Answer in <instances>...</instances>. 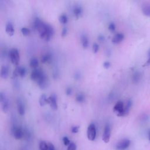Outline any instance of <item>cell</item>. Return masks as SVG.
<instances>
[{
  "label": "cell",
  "mask_w": 150,
  "mask_h": 150,
  "mask_svg": "<svg viewBox=\"0 0 150 150\" xmlns=\"http://www.w3.org/2000/svg\"><path fill=\"white\" fill-rule=\"evenodd\" d=\"M5 31H6V33L9 36H13V34H14L15 30H14L13 25L9 21L6 22V25H5Z\"/></svg>",
  "instance_id": "2e32d148"
},
{
  "label": "cell",
  "mask_w": 150,
  "mask_h": 150,
  "mask_svg": "<svg viewBox=\"0 0 150 150\" xmlns=\"http://www.w3.org/2000/svg\"><path fill=\"white\" fill-rule=\"evenodd\" d=\"M0 102L1 103L2 111L5 113L7 112L9 109V103L6 95L2 92L0 93Z\"/></svg>",
  "instance_id": "3957f363"
},
{
  "label": "cell",
  "mask_w": 150,
  "mask_h": 150,
  "mask_svg": "<svg viewBox=\"0 0 150 150\" xmlns=\"http://www.w3.org/2000/svg\"><path fill=\"white\" fill-rule=\"evenodd\" d=\"M80 40H81V43L84 49H87L88 46V43H89L87 35L86 34L81 35Z\"/></svg>",
  "instance_id": "ffe728a7"
},
{
  "label": "cell",
  "mask_w": 150,
  "mask_h": 150,
  "mask_svg": "<svg viewBox=\"0 0 150 150\" xmlns=\"http://www.w3.org/2000/svg\"><path fill=\"white\" fill-rule=\"evenodd\" d=\"M85 100V96L83 93H78L76 97V101L79 103H83Z\"/></svg>",
  "instance_id": "d4e9b609"
},
{
  "label": "cell",
  "mask_w": 150,
  "mask_h": 150,
  "mask_svg": "<svg viewBox=\"0 0 150 150\" xmlns=\"http://www.w3.org/2000/svg\"><path fill=\"white\" fill-rule=\"evenodd\" d=\"M67 32H68L67 28H66V27L63 28V29H62V36H63V37L66 36L67 34Z\"/></svg>",
  "instance_id": "836d02e7"
},
{
  "label": "cell",
  "mask_w": 150,
  "mask_h": 150,
  "mask_svg": "<svg viewBox=\"0 0 150 150\" xmlns=\"http://www.w3.org/2000/svg\"><path fill=\"white\" fill-rule=\"evenodd\" d=\"M47 97L45 94H43L40 96L39 99V103L41 107H43L47 104Z\"/></svg>",
  "instance_id": "cb8c5ba5"
},
{
  "label": "cell",
  "mask_w": 150,
  "mask_h": 150,
  "mask_svg": "<svg viewBox=\"0 0 150 150\" xmlns=\"http://www.w3.org/2000/svg\"><path fill=\"white\" fill-rule=\"evenodd\" d=\"M131 144V141L128 139H123L120 140L115 145L117 150H125L128 148Z\"/></svg>",
  "instance_id": "8992f818"
},
{
  "label": "cell",
  "mask_w": 150,
  "mask_h": 150,
  "mask_svg": "<svg viewBox=\"0 0 150 150\" xmlns=\"http://www.w3.org/2000/svg\"><path fill=\"white\" fill-rule=\"evenodd\" d=\"M79 126H73L71 128V131L72 133H77L79 132Z\"/></svg>",
  "instance_id": "d6a6232c"
},
{
  "label": "cell",
  "mask_w": 150,
  "mask_h": 150,
  "mask_svg": "<svg viewBox=\"0 0 150 150\" xmlns=\"http://www.w3.org/2000/svg\"><path fill=\"white\" fill-rule=\"evenodd\" d=\"M108 29L111 31V32H113L115 30V25L114 22H111L109 23L108 25Z\"/></svg>",
  "instance_id": "1f68e13d"
},
{
  "label": "cell",
  "mask_w": 150,
  "mask_h": 150,
  "mask_svg": "<svg viewBox=\"0 0 150 150\" xmlns=\"http://www.w3.org/2000/svg\"><path fill=\"white\" fill-rule=\"evenodd\" d=\"M38 86L41 89H44L47 87V84H48V80L46 74L43 72V73L42 74V76L40 77V78L38 80L36 81Z\"/></svg>",
  "instance_id": "ba28073f"
},
{
  "label": "cell",
  "mask_w": 150,
  "mask_h": 150,
  "mask_svg": "<svg viewBox=\"0 0 150 150\" xmlns=\"http://www.w3.org/2000/svg\"><path fill=\"white\" fill-rule=\"evenodd\" d=\"M111 137V128L108 124H107L104 129L102 139L105 143H108L110 141Z\"/></svg>",
  "instance_id": "8fae6325"
},
{
  "label": "cell",
  "mask_w": 150,
  "mask_h": 150,
  "mask_svg": "<svg viewBox=\"0 0 150 150\" xmlns=\"http://www.w3.org/2000/svg\"><path fill=\"white\" fill-rule=\"evenodd\" d=\"M33 27L39 33L40 37L45 41H49L54 34V29L53 27L42 20L39 18H36L33 22Z\"/></svg>",
  "instance_id": "6da1fadb"
},
{
  "label": "cell",
  "mask_w": 150,
  "mask_h": 150,
  "mask_svg": "<svg viewBox=\"0 0 150 150\" xmlns=\"http://www.w3.org/2000/svg\"><path fill=\"white\" fill-rule=\"evenodd\" d=\"M9 75V67L6 65H3L1 69V77L2 79H6Z\"/></svg>",
  "instance_id": "e0dca14e"
},
{
  "label": "cell",
  "mask_w": 150,
  "mask_h": 150,
  "mask_svg": "<svg viewBox=\"0 0 150 150\" xmlns=\"http://www.w3.org/2000/svg\"><path fill=\"white\" fill-rule=\"evenodd\" d=\"M77 145L74 142H71L70 145L68 146L67 150H76Z\"/></svg>",
  "instance_id": "f1b7e54d"
},
{
  "label": "cell",
  "mask_w": 150,
  "mask_h": 150,
  "mask_svg": "<svg viewBox=\"0 0 150 150\" xmlns=\"http://www.w3.org/2000/svg\"><path fill=\"white\" fill-rule=\"evenodd\" d=\"M29 66L33 69H37L39 66V61L35 57H32L30 59L29 62Z\"/></svg>",
  "instance_id": "7402d4cb"
},
{
  "label": "cell",
  "mask_w": 150,
  "mask_h": 150,
  "mask_svg": "<svg viewBox=\"0 0 150 150\" xmlns=\"http://www.w3.org/2000/svg\"><path fill=\"white\" fill-rule=\"evenodd\" d=\"M9 56L11 63L16 66H18L20 60V56L19 51L16 48H12L9 50Z\"/></svg>",
  "instance_id": "7a4b0ae2"
},
{
  "label": "cell",
  "mask_w": 150,
  "mask_h": 150,
  "mask_svg": "<svg viewBox=\"0 0 150 150\" xmlns=\"http://www.w3.org/2000/svg\"><path fill=\"white\" fill-rule=\"evenodd\" d=\"M43 72L44 71L40 69L37 68V69H33L30 74L31 80L36 82L40 78V77L42 76V74L43 73Z\"/></svg>",
  "instance_id": "7c38bea8"
},
{
  "label": "cell",
  "mask_w": 150,
  "mask_h": 150,
  "mask_svg": "<svg viewBox=\"0 0 150 150\" xmlns=\"http://www.w3.org/2000/svg\"><path fill=\"white\" fill-rule=\"evenodd\" d=\"M12 134L16 139H21L24 137V130L20 127L15 126L12 128Z\"/></svg>",
  "instance_id": "52a82bcc"
},
{
  "label": "cell",
  "mask_w": 150,
  "mask_h": 150,
  "mask_svg": "<svg viewBox=\"0 0 150 150\" xmlns=\"http://www.w3.org/2000/svg\"><path fill=\"white\" fill-rule=\"evenodd\" d=\"M47 148H48V150H55L54 146L53 145V144L50 142L47 143Z\"/></svg>",
  "instance_id": "8d00e7d4"
},
{
  "label": "cell",
  "mask_w": 150,
  "mask_h": 150,
  "mask_svg": "<svg viewBox=\"0 0 150 150\" xmlns=\"http://www.w3.org/2000/svg\"><path fill=\"white\" fill-rule=\"evenodd\" d=\"M63 142L65 146H69L70 145V144L71 143L70 141L67 137H64L63 138Z\"/></svg>",
  "instance_id": "4dcf8cb0"
},
{
  "label": "cell",
  "mask_w": 150,
  "mask_h": 150,
  "mask_svg": "<svg viewBox=\"0 0 150 150\" xmlns=\"http://www.w3.org/2000/svg\"><path fill=\"white\" fill-rule=\"evenodd\" d=\"M141 77H142V75H141V73L140 71H135L133 74H132V81L135 84H137L138 83L141 79Z\"/></svg>",
  "instance_id": "ac0fdd59"
},
{
  "label": "cell",
  "mask_w": 150,
  "mask_h": 150,
  "mask_svg": "<svg viewBox=\"0 0 150 150\" xmlns=\"http://www.w3.org/2000/svg\"><path fill=\"white\" fill-rule=\"evenodd\" d=\"M39 149L40 150H48L47 143L45 141H42L39 143Z\"/></svg>",
  "instance_id": "4316f807"
},
{
  "label": "cell",
  "mask_w": 150,
  "mask_h": 150,
  "mask_svg": "<svg viewBox=\"0 0 150 150\" xmlns=\"http://www.w3.org/2000/svg\"><path fill=\"white\" fill-rule=\"evenodd\" d=\"M97 39H98V40L100 42H103L104 41L105 38H104V36L103 35H99V36H98Z\"/></svg>",
  "instance_id": "74e56055"
},
{
  "label": "cell",
  "mask_w": 150,
  "mask_h": 150,
  "mask_svg": "<svg viewBox=\"0 0 150 150\" xmlns=\"http://www.w3.org/2000/svg\"><path fill=\"white\" fill-rule=\"evenodd\" d=\"M124 39V35L122 33H116L112 38V42L114 44H117L121 42Z\"/></svg>",
  "instance_id": "9a60e30c"
},
{
  "label": "cell",
  "mask_w": 150,
  "mask_h": 150,
  "mask_svg": "<svg viewBox=\"0 0 150 150\" xmlns=\"http://www.w3.org/2000/svg\"><path fill=\"white\" fill-rule=\"evenodd\" d=\"M148 59H147V61H146V64H150V49L148 50Z\"/></svg>",
  "instance_id": "f35d334b"
},
{
  "label": "cell",
  "mask_w": 150,
  "mask_h": 150,
  "mask_svg": "<svg viewBox=\"0 0 150 150\" xmlns=\"http://www.w3.org/2000/svg\"><path fill=\"white\" fill-rule=\"evenodd\" d=\"M74 78L77 80H79L80 78V74L79 73H75V75H74Z\"/></svg>",
  "instance_id": "ab89813d"
},
{
  "label": "cell",
  "mask_w": 150,
  "mask_h": 150,
  "mask_svg": "<svg viewBox=\"0 0 150 150\" xmlns=\"http://www.w3.org/2000/svg\"><path fill=\"white\" fill-rule=\"evenodd\" d=\"M148 137H149V140L150 141V130L149 131V134H148Z\"/></svg>",
  "instance_id": "60d3db41"
},
{
  "label": "cell",
  "mask_w": 150,
  "mask_h": 150,
  "mask_svg": "<svg viewBox=\"0 0 150 150\" xmlns=\"http://www.w3.org/2000/svg\"><path fill=\"white\" fill-rule=\"evenodd\" d=\"M110 66H111V63H110L109 62H108V61L104 62V63H103V67H104L105 69H109L110 67Z\"/></svg>",
  "instance_id": "d590c367"
},
{
  "label": "cell",
  "mask_w": 150,
  "mask_h": 150,
  "mask_svg": "<svg viewBox=\"0 0 150 150\" xmlns=\"http://www.w3.org/2000/svg\"><path fill=\"white\" fill-rule=\"evenodd\" d=\"M26 73V69L23 66H18L13 72V76L14 77H23L25 76Z\"/></svg>",
  "instance_id": "30bf717a"
},
{
  "label": "cell",
  "mask_w": 150,
  "mask_h": 150,
  "mask_svg": "<svg viewBox=\"0 0 150 150\" xmlns=\"http://www.w3.org/2000/svg\"><path fill=\"white\" fill-rule=\"evenodd\" d=\"M132 100L129 99L125 105V109H124V116H126L128 114L131 107H132Z\"/></svg>",
  "instance_id": "44dd1931"
},
{
  "label": "cell",
  "mask_w": 150,
  "mask_h": 150,
  "mask_svg": "<svg viewBox=\"0 0 150 150\" xmlns=\"http://www.w3.org/2000/svg\"><path fill=\"white\" fill-rule=\"evenodd\" d=\"M92 50L94 53H97L99 50V46L97 43H94L92 46Z\"/></svg>",
  "instance_id": "f546056e"
},
{
  "label": "cell",
  "mask_w": 150,
  "mask_h": 150,
  "mask_svg": "<svg viewBox=\"0 0 150 150\" xmlns=\"http://www.w3.org/2000/svg\"><path fill=\"white\" fill-rule=\"evenodd\" d=\"M47 104H49L50 107L54 110H56L57 109V97L54 94H52L47 98Z\"/></svg>",
  "instance_id": "9c48e42d"
},
{
  "label": "cell",
  "mask_w": 150,
  "mask_h": 150,
  "mask_svg": "<svg viewBox=\"0 0 150 150\" xmlns=\"http://www.w3.org/2000/svg\"><path fill=\"white\" fill-rule=\"evenodd\" d=\"M21 31L22 35L24 36H28L30 33V29L26 27H22L21 29Z\"/></svg>",
  "instance_id": "83f0119b"
},
{
  "label": "cell",
  "mask_w": 150,
  "mask_h": 150,
  "mask_svg": "<svg viewBox=\"0 0 150 150\" xmlns=\"http://www.w3.org/2000/svg\"><path fill=\"white\" fill-rule=\"evenodd\" d=\"M17 111L18 114L22 116L25 113V108L23 101L21 100H18L17 101Z\"/></svg>",
  "instance_id": "5bb4252c"
},
{
  "label": "cell",
  "mask_w": 150,
  "mask_h": 150,
  "mask_svg": "<svg viewBox=\"0 0 150 150\" xmlns=\"http://www.w3.org/2000/svg\"><path fill=\"white\" fill-rule=\"evenodd\" d=\"M52 57V55L50 53H46L42 56V57L40 58V60L43 63H48L51 62Z\"/></svg>",
  "instance_id": "d6986e66"
},
{
  "label": "cell",
  "mask_w": 150,
  "mask_h": 150,
  "mask_svg": "<svg viewBox=\"0 0 150 150\" xmlns=\"http://www.w3.org/2000/svg\"><path fill=\"white\" fill-rule=\"evenodd\" d=\"M87 138L90 141H94L96 137V128L94 124H90L87 128Z\"/></svg>",
  "instance_id": "5b68a950"
},
{
  "label": "cell",
  "mask_w": 150,
  "mask_h": 150,
  "mask_svg": "<svg viewBox=\"0 0 150 150\" xmlns=\"http://www.w3.org/2000/svg\"><path fill=\"white\" fill-rule=\"evenodd\" d=\"M72 94V89L70 87H67L66 89V94L67 96H70Z\"/></svg>",
  "instance_id": "e575fe53"
},
{
  "label": "cell",
  "mask_w": 150,
  "mask_h": 150,
  "mask_svg": "<svg viewBox=\"0 0 150 150\" xmlns=\"http://www.w3.org/2000/svg\"><path fill=\"white\" fill-rule=\"evenodd\" d=\"M142 11L144 15L150 16V4L144 5L142 7Z\"/></svg>",
  "instance_id": "603a6c76"
},
{
  "label": "cell",
  "mask_w": 150,
  "mask_h": 150,
  "mask_svg": "<svg viewBox=\"0 0 150 150\" xmlns=\"http://www.w3.org/2000/svg\"><path fill=\"white\" fill-rule=\"evenodd\" d=\"M59 21L60 23H61L62 24H66V23H67V22L68 21V18L66 14L63 13L59 16Z\"/></svg>",
  "instance_id": "484cf974"
},
{
  "label": "cell",
  "mask_w": 150,
  "mask_h": 150,
  "mask_svg": "<svg viewBox=\"0 0 150 150\" xmlns=\"http://www.w3.org/2000/svg\"><path fill=\"white\" fill-rule=\"evenodd\" d=\"M124 109L125 105L124 103L121 101H118L114 106V111L116 113L118 117L124 116Z\"/></svg>",
  "instance_id": "277c9868"
},
{
  "label": "cell",
  "mask_w": 150,
  "mask_h": 150,
  "mask_svg": "<svg viewBox=\"0 0 150 150\" xmlns=\"http://www.w3.org/2000/svg\"><path fill=\"white\" fill-rule=\"evenodd\" d=\"M83 12V8L80 5H76L74 6L73 9V15L77 19L79 18L82 15Z\"/></svg>",
  "instance_id": "4fadbf2b"
}]
</instances>
